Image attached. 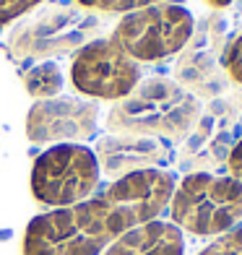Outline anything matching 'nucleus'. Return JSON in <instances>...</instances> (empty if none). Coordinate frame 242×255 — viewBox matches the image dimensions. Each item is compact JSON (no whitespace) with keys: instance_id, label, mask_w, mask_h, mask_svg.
Instances as JSON below:
<instances>
[{"instance_id":"1","label":"nucleus","mask_w":242,"mask_h":255,"mask_svg":"<svg viewBox=\"0 0 242 255\" xmlns=\"http://www.w3.org/2000/svg\"><path fill=\"white\" fill-rule=\"evenodd\" d=\"M172 190L175 177L164 169L125 175L97 198L31 219L24 255H102L125 232L159 219Z\"/></svg>"},{"instance_id":"2","label":"nucleus","mask_w":242,"mask_h":255,"mask_svg":"<svg viewBox=\"0 0 242 255\" xmlns=\"http://www.w3.org/2000/svg\"><path fill=\"white\" fill-rule=\"evenodd\" d=\"M195 118H198V102L190 94L167 78H151L115 104L107 125L125 135L167 141L185 135Z\"/></svg>"},{"instance_id":"3","label":"nucleus","mask_w":242,"mask_h":255,"mask_svg":"<svg viewBox=\"0 0 242 255\" xmlns=\"http://www.w3.org/2000/svg\"><path fill=\"white\" fill-rule=\"evenodd\" d=\"M169 216L172 224L190 235H224L242 219V182L232 175H188L172 190Z\"/></svg>"},{"instance_id":"4","label":"nucleus","mask_w":242,"mask_h":255,"mask_svg":"<svg viewBox=\"0 0 242 255\" xmlns=\"http://www.w3.org/2000/svg\"><path fill=\"white\" fill-rule=\"evenodd\" d=\"M102 177L97 154L84 143H55L42 151L31 167L34 198L52 208L89 201Z\"/></svg>"},{"instance_id":"5","label":"nucleus","mask_w":242,"mask_h":255,"mask_svg":"<svg viewBox=\"0 0 242 255\" xmlns=\"http://www.w3.org/2000/svg\"><path fill=\"white\" fill-rule=\"evenodd\" d=\"M190 34H193V16L188 8L159 3L128 13L118 24L112 39L133 60L154 63L180 52L190 39Z\"/></svg>"},{"instance_id":"6","label":"nucleus","mask_w":242,"mask_h":255,"mask_svg":"<svg viewBox=\"0 0 242 255\" xmlns=\"http://www.w3.org/2000/svg\"><path fill=\"white\" fill-rule=\"evenodd\" d=\"M73 86L94 99H125L141 81V65L115 39H94L78 50L71 68Z\"/></svg>"},{"instance_id":"7","label":"nucleus","mask_w":242,"mask_h":255,"mask_svg":"<svg viewBox=\"0 0 242 255\" xmlns=\"http://www.w3.org/2000/svg\"><path fill=\"white\" fill-rule=\"evenodd\" d=\"M99 169L110 177H125L141 169H156L154 164L164 161L169 154L167 141L143 135H105L97 143Z\"/></svg>"},{"instance_id":"8","label":"nucleus","mask_w":242,"mask_h":255,"mask_svg":"<svg viewBox=\"0 0 242 255\" xmlns=\"http://www.w3.org/2000/svg\"><path fill=\"white\" fill-rule=\"evenodd\" d=\"M84 102L76 99H50L39 102L29 115V135L34 141L52 138H78L94 130V120H84V112H91Z\"/></svg>"},{"instance_id":"9","label":"nucleus","mask_w":242,"mask_h":255,"mask_svg":"<svg viewBox=\"0 0 242 255\" xmlns=\"http://www.w3.org/2000/svg\"><path fill=\"white\" fill-rule=\"evenodd\" d=\"M102 255H185V235L172 222H146L118 237Z\"/></svg>"},{"instance_id":"10","label":"nucleus","mask_w":242,"mask_h":255,"mask_svg":"<svg viewBox=\"0 0 242 255\" xmlns=\"http://www.w3.org/2000/svg\"><path fill=\"white\" fill-rule=\"evenodd\" d=\"M42 73H44V76H39L37 71H34V73L26 76L29 91H31L34 97H52V94H57V91H60V86H63L60 68H57L55 63H44V65H42Z\"/></svg>"},{"instance_id":"11","label":"nucleus","mask_w":242,"mask_h":255,"mask_svg":"<svg viewBox=\"0 0 242 255\" xmlns=\"http://www.w3.org/2000/svg\"><path fill=\"white\" fill-rule=\"evenodd\" d=\"M198 255H242V227H232L224 235H219Z\"/></svg>"},{"instance_id":"12","label":"nucleus","mask_w":242,"mask_h":255,"mask_svg":"<svg viewBox=\"0 0 242 255\" xmlns=\"http://www.w3.org/2000/svg\"><path fill=\"white\" fill-rule=\"evenodd\" d=\"M84 8H94V10H110V13H125V10H141L148 5H159L164 0H76Z\"/></svg>"},{"instance_id":"13","label":"nucleus","mask_w":242,"mask_h":255,"mask_svg":"<svg viewBox=\"0 0 242 255\" xmlns=\"http://www.w3.org/2000/svg\"><path fill=\"white\" fill-rule=\"evenodd\" d=\"M224 68H227V73L232 76L237 84H242V34L227 47V52H224Z\"/></svg>"},{"instance_id":"14","label":"nucleus","mask_w":242,"mask_h":255,"mask_svg":"<svg viewBox=\"0 0 242 255\" xmlns=\"http://www.w3.org/2000/svg\"><path fill=\"white\" fill-rule=\"evenodd\" d=\"M39 0H0V26H5L8 21L18 18L21 13H26L29 8H34Z\"/></svg>"},{"instance_id":"15","label":"nucleus","mask_w":242,"mask_h":255,"mask_svg":"<svg viewBox=\"0 0 242 255\" xmlns=\"http://www.w3.org/2000/svg\"><path fill=\"white\" fill-rule=\"evenodd\" d=\"M229 175L242 182V141L232 148V154H229Z\"/></svg>"},{"instance_id":"16","label":"nucleus","mask_w":242,"mask_h":255,"mask_svg":"<svg viewBox=\"0 0 242 255\" xmlns=\"http://www.w3.org/2000/svg\"><path fill=\"white\" fill-rule=\"evenodd\" d=\"M206 3H211V5H216V8H222V5L229 3V0H206Z\"/></svg>"}]
</instances>
